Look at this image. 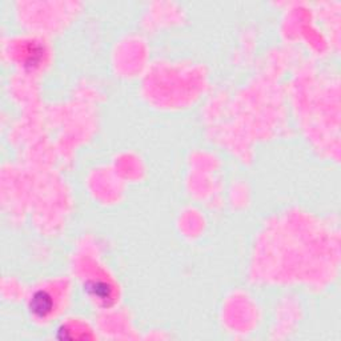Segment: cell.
<instances>
[{"mask_svg":"<svg viewBox=\"0 0 341 341\" xmlns=\"http://www.w3.org/2000/svg\"><path fill=\"white\" fill-rule=\"evenodd\" d=\"M47 300H49V298L45 293H38L34 298V301H32L34 302V304H32V311H34L35 313H38L39 316L45 315V312H48L49 311V304H47V305L44 304V301H47Z\"/></svg>","mask_w":341,"mask_h":341,"instance_id":"cell-1","label":"cell"}]
</instances>
